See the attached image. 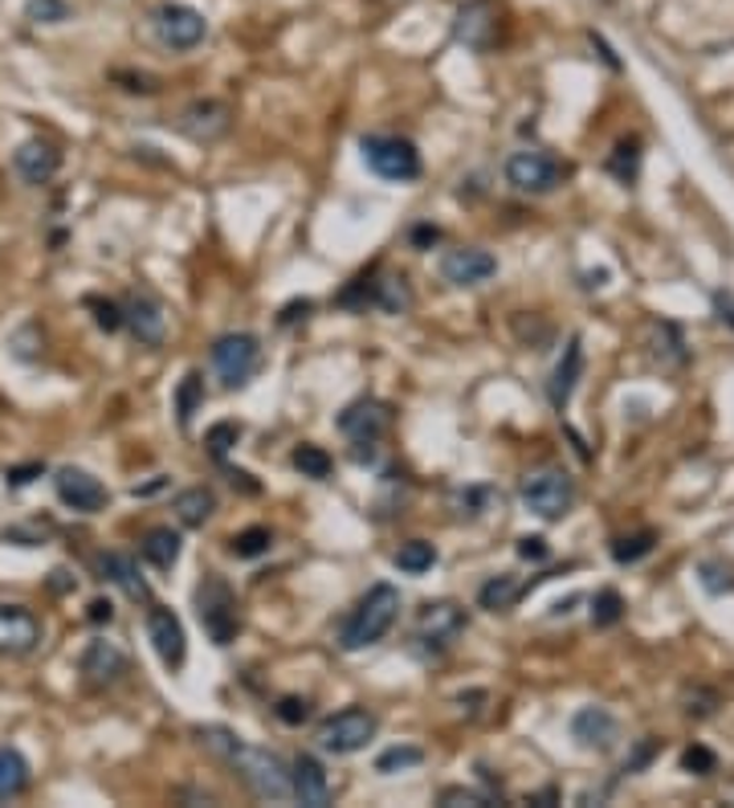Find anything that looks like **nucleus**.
<instances>
[{"label": "nucleus", "mask_w": 734, "mask_h": 808, "mask_svg": "<svg viewBox=\"0 0 734 808\" xmlns=\"http://www.w3.org/2000/svg\"><path fill=\"white\" fill-rule=\"evenodd\" d=\"M653 755H657V739H645V743H641V748H636L633 755H629V764H624V772H641V767H645L648 760H653Z\"/></svg>", "instance_id": "obj_47"}, {"label": "nucleus", "mask_w": 734, "mask_h": 808, "mask_svg": "<svg viewBox=\"0 0 734 808\" xmlns=\"http://www.w3.org/2000/svg\"><path fill=\"white\" fill-rule=\"evenodd\" d=\"M608 172L617 176L620 184H633L636 172H641V147L617 144V152H612V159H608Z\"/></svg>", "instance_id": "obj_36"}, {"label": "nucleus", "mask_w": 734, "mask_h": 808, "mask_svg": "<svg viewBox=\"0 0 734 808\" xmlns=\"http://www.w3.org/2000/svg\"><path fill=\"white\" fill-rule=\"evenodd\" d=\"M519 556L522 560H547V539H543V535H522Z\"/></svg>", "instance_id": "obj_46"}, {"label": "nucleus", "mask_w": 734, "mask_h": 808, "mask_svg": "<svg viewBox=\"0 0 734 808\" xmlns=\"http://www.w3.org/2000/svg\"><path fill=\"white\" fill-rule=\"evenodd\" d=\"M392 560H396V568H400V572H408V576H420V572H429L432 563H437V548H432V543H425V539H408V543H400V551H396Z\"/></svg>", "instance_id": "obj_30"}, {"label": "nucleus", "mask_w": 734, "mask_h": 808, "mask_svg": "<svg viewBox=\"0 0 734 808\" xmlns=\"http://www.w3.org/2000/svg\"><path fill=\"white\" fill-rule=\"evenodd\" d=\"M519 494H522V506H527L531 515L555 523L572 510V503H576V482H572L567 470H539V474H531L522 482Z\"/></svg>", "instance_id": "obj_6"}, {"label": "nucleus", "mask_w": 734, "mask_h": 808, "mask_svg": "<svg viewBox=\"0 0 734 808\" xmlns=\"http://www.w3.org/2000/svg\"><path fill=\"white\" fill-rule=\"evenodd\" d=\"M70 0H30L25 4V21L33 25H61V21H70Z\"/></svg>", "instance_id": "obj_35"}, {"label": "nucleus", "mask_w": 734, "mask_h": 808, "mask_svg": "<svg viewBox=\"0 0 734 808\" xmlns=\"http://www.w3.org/2000/svg\"><path fill=\"white\" fill-rule=\"evenodd\" d=\"M274 710H278V719L286 722V727H303V722L310 719V703H306V698H294V694H290V698H282Z\"/></svg>", "instance_id": "obj_43"}, {"label": "nucleus", "mask_w": 734, "mask_h": 808, "mask_svg": "<svg viewBox=\"0 0 734 808\" xmlns=\"http://www.w3.org/2000/svg\"><path fill=\"white\" fill-rule=\"evenodd\" d=\"M176 519L184 523V527H204V523L213 519V510H216V498L213 491H204V486H192V491H180L176 494Z\"/></svg>", "instance_id": "obj_27"}, {"label": "nucleus", "mask_w": 734, "mask_h": 808, "mask_svg": "<svg viewBox=\"0 0 734 808\" xmlns=\"http://www.w3.org/2000/svg\"><path fill=\"white\" fill-rule=\"evenodd\" d=\"M87 306L94 311V323H99V332L115 335L127 318H123V306L118 303H106V299H87Z\"/></svg>", "instance_id": "obj_39"}, {"label": "nucleus", "mask_w": 734, "mask_h": 808, "mask_svg": "<svg viewBox=\"0 0 734 808\" xmlns=\"http://www.w3.org/2000/svg\"><path fill=\"white\" fill-rule=\"evenodd\" d=\"M653 543H657V535H653V531L620 535L617 543H612V560H617V563H636V560H645L648 551H653Z\"/></svg>", "instance_id": "obj_33"}, {"label": "nucleus", "mask_w": 734, "mask_h": 808, "mask_svg": "<svg viewBox=\"0 0 734 808\" xmlns=\"http://www.w3.org/2000/svg\"><path fill=\"white\" fill-rule=\"evenodd\" d=\"M30 788V760L16 748H0V800H16Z\"/></svg>", "instance_id": "obj_26"}, {"label": "nucleus", "mask_w": 734, "mask_h": 808, "mask_svg": "<svg viewBox=\"0 0 734 808\" xmlns=\"http://www.w3.org/2000/svg\"><path fill=\"white\" fill-rule=\"evenodd\" d=\"M441 805L445 808H477V805H489V800L482 793H474V788H445V793H441Z\"/></svg>", "instance_id": "obj_44"}, {"label": "nucleus", "mask_w": 734, "mask_h": 808, "mask_svg": "<svg viewBox=\"0 0 734 808\" xmlns=\"http://www.w3.org/2000/svg\"><path fill=\"white\" fill-rule=\"evenodd\" d=\"M196 739L213 755H221L229 767H237V776L253 788V796H261V800H290V767L278 760L274 751L249 748L241 736H233L229 727H196Z\"/></svg>", "instance_id": "obj_1"}, {"label": "nucleus", "mask_w": 734, "mask_h": 808, "mask_svg": "<svg viewBox=\"0 0 734 808\" xmlns=\"http://www.w3.org/2000/svg\"><path fill=\"white\" fill-rule=\"evenodd\" d=\"M498 274V261L494 254L477 246H465V249H449L445 258H441V278H445L449 287H482L489 278Z\"/></svg>", "instance_id": "obj_15"}, {"label": "nucleus", "mask_w": 734, "mask_h": 808, "mask_svg": "<svg viewBox=\"0 0 734 808\" xmlns=\"http://www.w3.org/2000/svg\"><path fill=\"white\" fill-rule=\"evenodd\" d=\"M714 306H719L722 323H734V299L731 294H714Z\"/></svg>", "instance_id": "obj_50"}, {"label": "nucleus", "mask_w": 734, "mask_h": 808, "mask_svg": "<svg viewBox=\"0 0 734 808\" xmlns=\"http://www.w3.org/2000/svg\"><path fill=\"white\" fill-rule=\"evenodd\" d=\"M147 637H151L159 662L168 665V670H180V665H184L188 637H184V625H180V617H176L172 608H163V605L147 608Z\"/></svg>", "instance_id": "obj_13"}, {"label": "nucleus", "mask_w": 734, "mask_h": 808, "mask_svg": "<svg viewBox=\"0 0 734 808\" xmlns=\"http://www.w3.org/2000/svg\"><path fill=\"white\" fill-rule=\"evenodd\" d=\"M229 548L237 560H261L266 551L274 548V535H270V527H245L241 535H233Z\"/></svg>", "instance_id": "obj_32"}, {"label": "nucleus", "mask_w": 734, "mask_h": 808, "mask_svg": "<svg viewBox=\"0 0 734 808\" xmlns=\"http://www.w3.org/2000/svg\"><path fill=\"white\" fill-rule=\"evenodd\" d=\"M237 441H241V425H233V420H221V425H213V429H208V437H204V446H208V453H213L216 462H225V453H229Z\"/></svg>", "instance_id": "obj_37"}, {"label": "nucleus", "mask_w": 734, "mask_h": 808, "mask_svg": "<svg viewBox=\"0 0 734 808\" xmlns=\"http://www.w3.org/2000/svg\"><path fill=\"white\" fill-rule=\"evenodd\" d=\"M290 796L306 808H327L331 805V779H327V767L318 764L315 755H298L290 764Z\"/></svg>", "instance_id": "obj_17"}, {"label": "nucleus", "mask_w": 734, "mask_h": 808, "mask_svg": "<svg viewBox=\"0 0 734 808\" xmlns=\"http://www.w3.org/2000/svg\"><path fill=\"white\" fill-rule=\"evenodd\" d=\"M213 368H216V375L225 380V389H241V384H249L253 372L261 368L258 335H249V332L221 335V339L213 344Z\"/></svg>", "instance_id": "obj_7"}, {"label": "nucleus", "mask_w": 734, "mask_h": 808, "mask_svg": "<svg viewBox=\"0 0 734 808\" xmlns=\"http://www.w3.org/2000/svg\"><path fill=\"white\" fill-rule=\"evenodd\" d=\"M388 420H392L388 404L363 396V401L347 404L343 413H339V434L351 437L355 446H375L384 437V429H388Z\"/></svg>", "instance_id": "obj_14"}, {"label": "nucleus", "mask_w": 734, "mask_h": 808, "mask_svg": "<svg viewBox=\"0 0 734 808\" xmlns=\"http://www.w3.org/2000/svg\"><path fill=\"white\" fill-rule=\"evenodd\" d=\"M123 318H127V327L135 332V339L147 347H159L163 344V335H168V315H163V306H159L151 294H135V299L123 306Z\"/></svg>", "instance_id": "obj_19"}, {"label": "nucleus", "mask_w": 734, "mask_h": 808, "mask_svg": "<svg viewBox=\"0 0 734 808\" xmlns=\"http://www.w3.org/2000/svg\"><path fill=\"white\" fill-rule=\"evenodd\" d=\"M290 465H294V470H298L303 478H315V482L331 478V453H327V449H318V446H310V441L290 453Z\"/></svg>", "instance_id": "obj_31"}, {"label": "nucleus", "mask_w": 734, "mask_h": 808, "mask_svg": "<svg viewBox=\"0 0 734 808\" xmlns=\"http://www.w3.org/2000/svg\"><path fill=\"white\" fill-rule=\"evenodd\" d=\"M617 736H620V727L605 707H584L576 719H572V739L588 751H608L617 743Z\"/></svg>", "instance_id": "obj_22"}, {"label": "nucleus", "mask_w": 734, "mask_h": 808, "mask_svg": "<svg viewBox=\"0 0 734 808\" xmlns=\"http://www.w3.org/2000/svg\"><path fill=\"white\" fill-rule=\"evenodd\" d=\"M54 491L78 515H99L111 503V491L90 470H78V465H61L58 474H54Z\"/></svg>", "instance_id": "obj_10"}, {"label": "nucleus", "mask_w": 734, "mask_h": 808, "mask_svg": "<svg viewBox=\"0 0 734 808\" xmlns=\"http://www.w3.org/2000/svg\"><path fill=\"white\" fill-rule=\"evenodd\" d=\"M363 164L372 168L380 180H396V184H408L420 176V152L400 135H363L360 139Z\"/></svg>", "instance_id": "obj_4"}, {"label": "nucleus", "mask_w": 734, "mask_h": 808, "mask_svg": "<svg viewBox=\"0 0 734 808\" xmlns=\"http://www.w3.org/2000/svg\"><path fill=\"white\" fill-rule=\"evenodd\" d=\"M163 486H168V478H156V482H151V486H135V498H144V494H156V491H163Z\"/></svg>", "instance_id": "obj_52"}, {"label": "nucleus", "mask_w": 734, "mask_h": 808, "mask_svg": "<svg viewBox=\"0 0 734 808\" xmlns=\"http://www.w3.org/2000/svg\"><path fill=\"white\" fill-rule=\"evenodd\" d=\"M375 715L363 707H347L339 710V715H331V719L318 722V748L327 751V755H355V751H363L368 743L375 739Z\"/></svg>", "instance_id": "obj_5"}, {"label": "nucleus", "mask_w": 734, "mask_h": 808, "mask_svg": "<svg viewBox=\"0 0 734 808\" xmlns=\"http://www.w3.org/2000/svg\"><path fill=\"white\" fill-rule=\"evenodd\" d=\"M400 617V592L392 584H372V588L360 596V605L351 608V617L339 629V650L343 653H360L375 641H384L388 629Z\"/></svg>", "instance_id": "obj_2"}, {"label": "nucleus", "mask_w": 734, "mask_h": 808, "mask_svg": "<svg viewBox=\"0 0 734 808\" xmlns=\"http://www.w3.org/2000/svg\"><path fill=\"white\" fill-rule=\"evenodd\" d=\"M111 617H115V605H111V601H94V605H90V621L94 625H111Z\"/></svg>", "instance_id": "obj_49"}, {"label": "nucleus", "mask_w": 734, "mask_h": 808, "mask_svg": "<svg viewBox=\"0 0 734 808\" xmlns=\"http://www.w3.org/2000/svg\"><path fill=\"white\" fill-rule=\"evenodd\" d=\"M420 760H425V751L420 748H388L380 760H375V772L392 776V772H400V767H417Z\"/></svg>", "instance_id": "obj_38"}, {"label": "nucleus", "mask_w": 734, "mask_h": 808, "mask_svg": "<svg viewBox=\"0 0 734 808\" xmlns=\"http://www.w3.org/2000/svg\"><path fill=\"white\" fill-rule=\"evenodd\" d=\"M681 767L693 772V776H710V772L719 767V755H714L710 748H702V743H693V748L681 751Z\"/></svg>", "instance_id": "obj_40"}, {"label": "nucleus", "mask_w": 734, "mask_h": 808, "mask_svg": "<svg viewBox=\"0 0 734 808\" xmlns=\"http://www.w3.org/2000/svg\"><path fill=\"white\" fill-rule=\"evenodd\" d=\"M306 311H310V303H306V299H303V303H290L286 311H282V323H294V318H303Z\"/></svg>", "instance_id": "obj_51"}, {"label": "nucleus", "mask_w": 734, "mask_h": 808, "mask_svg": "<svg viewBox=\"0 0 734 808\" xmlns=\"http://www.w3.org/2000/svg\"><path fill=\"white\" fill-rule=\"evenodd\" d=\"M624 617V596L617 588H605L596 592V601H591V625L596 629H608V625H617Z\"/></svg>", "instance_id": "obj_34"}, {"label": "nucleus", "mask_w": 734, "mask_h": 808, "mask_svg": "<svg viewBox=\"0 0 734 808\" xmlns=\"http://www.w3.org/2000/svg\"><path fill=\"white\" fill-rule=\"evenodd\" d=\"M45 535H49V527H37V523H33V527H4L0 539H4V543H16V548H37Z\"/></svg>", "instance_id": "obj_42"}, {"label": "nucleus", "mask_w": 734, "mask_h": 808, "mask_svg": "<svg viewBox=\"0 0 734 808\" xmlns=\"http://www.w3.org/2000/svg\"><path fill=\"white\" fill-rule=\"evenodd\" d=\"M196 617H201L204 633L213 637V646H229L237 629H241V613H237V592L229 588V580L208 572L196 584Z\"/></svg>", "instance_id": "obj_3"}, {"label": "nucleus", "mask_w": 734, "mask_h": 808, "mask_svg": "<svg viewBox=\"0 0 734 808\" xmlns=\"http://www.w3.org/2000/svg\"><path fill=\"white\" fill-rule=\"evenodd\" d=\"M37 646H42V621L30 608L0 605V653L21 658V653H33Z\"/></svg>", "instance_id": "obj_16"}, {"label": "nucleus", "mask_w": 734, "mask_h": 808, "mask_svg": "<svg viewBox=\"0 0 734 808\" xmlns=\"http://www.w3.org/2000/svg\"><path fill=\"white\" fill-rule=\"evenodd\" d=\"M127 674V653L111 646V641H90L87 653H82V678L90 686H111Z\"/></svg>", "instance_id": "obj_21"}, {"label": "nucleus", "mask_w": 734, "mask_h": 808, "mask_svg": "<svg viewBox=\"0 0 734 808\" xmlns=\"http://www.w3.org/2000/svg\"><path fill=\"white\" fill-rule=\"evenodd\" d=\"M465 629V613L453 601H437V605L420 608L417 621V641L425 646V653H445Z\"/></svg>", "instance_id": "obj_11"}, {"label": "nucleus", "mask_w": 734, "mask_h": 808, "mask_svg": "<svg viewBox=\"0 0 734 808\" xmlns=\"http://www.w3.org/2000/svg\"><path fill=\"white\" fill-rule=\"evenodd\" d=\"M437 242H441V229H437V225H417V229H413V246L417 249H429V246H437Z\"/></svg>", "instance_id": "obj_48"}, {"label": "nucleus", "mask_w": 734, "mask_h": 808, "mask_svg": "<svg viewBox=\"0 0 734 808\" xmlns=\"http://www.w3.org/2000/svg\"><path fill=\"white\" fill-rule=\"evenodd\" d=\"M519 596H522V584L510 572H502V576H489L477 588V605L486 608V613H506V608H515Z\"/></svg>", "instance_id": "obj_28"}, {"label": "nucleus", "mask_w": 734, "mask_h": 808, "mask_svg": "<svg viewBox=\"0 0 734 808\" xmlns=\"http://www.w3.org/2000/svg\"><path fill=\"white\" fill-rule=\"evenodd\" d=\"M494 33H498V4H494V0H470V4H461L458 16H453V37H458L465 49L486 54L489 45H494Z\"/></svg>", "instance_id": "obj_12"}, {"label": "nucleus", "mask_w": 734, "mask_h": 808, "mask_svg": "<svg viewBox=\"0 0 734 808\" xmlns=\"http://www.w3.org/2000/svg\"><path fill=\"white\" fill-rule=\"evenodd\" d=\"M13 168L25 184H49L61 168V152L54 144H42V139H30V144L16 147Z\"/></svg>", "instance_id": "obj_18"}, {"label": "nucleus", "mask_w": 734, "mask_h": 808, "mask_svg": "<svg viewBox=\"0 0 734 808\" xmlns=\"http://www.w3.org/2000/svg\"><path fill=\"white\" fill-rule=\"evenodd\" d=\"M139 551H144V560L151 563V568H159V572H172L176 563H180L184 539H180V531H172V527H151V531L144 535Z\"/></svg>", "instance_id": "obj_25"}, {"label": "nucleus", "mask_w": 734, "mask_h": 808, "mask_svg": "<svg viewBox=\"0 0 734 808\" xmlns=\"http://www.w3.org/2000/svg\"><path fill=\"white\" fill-rule=\"evenodd\" d=\"M42 474V462H30V465H13V470H4V482L13 486V491H21V486H30L33 478Z\"/></svg>", "instance_id": "obj_45"}, {"label": "nucleus", "mask_w": 734, "mask_h": 808, "mask_svg": "<svg viewBox=\"0 0 734 808\" xmlns=\"http://www.w3.org/2000/svg\"><path fill=\"white\" fill-rule=\"evenodd\" d=\"M579 375H584V344H579V335H572L567 347H563L560 363H555V372H551V384H547V396L560 413L567 408V401H572Z\"/></svg>", "instance_id": "obj_23"}, {"label": "nucleus", "mask_w": 734, "mask_h": 808, "mask_svg": "<svg viewBox=\"0 0 734 808\" xmlns=\"http://www.w3.org/2000/svg\"><path fill=\"white\" fill-rule=\"evenodd\" d=\"M94 563H99V576L118 584L131 601H151V588H147V580L139 576V563L131 560V556H123V551H102Z\"/></svg>", "instance_id": "obj_24"}, {"label": "nucleus", "mask_w": 734, "mask_h": 808, "mask_svg": "<svg viewBox=\"0 0 734 808\" xmlns=\"http://www.w3.org/2000/svg\"><path fill=\"white\" fill-rule=\"evenodd\" d=\"M563 176H567V168L555 164L551 156H543V152H515V156L506 159V180L519 188V192H531V197L555 192L563 184Z\"/></svg>", "instance_id": "obj_9"}, {"label": "nucleus", "mask_w": 734, "mask_h": 808, "mask_svg": "<svg viewBox=\"0 0 734 808\" xmlns=\"http://www.w3.org/2000/svg\"><path fill=\"white\" fill-rule=\"evenodd\" d=\"M151 33H156V42L163 49H176V54H184V49H196L204 42V33H208V21H204L201 9H192V4H159L156 13H151Z\"/></svg>", "instance_id": "obj_8"}, {"label": "nucleus", "mask_w": 734, "mask_h": 808, "mask_svg": "<svg viewBox=\"0 0 734 808\" xmlns=\"http://www.w3.org/2000/svg\"><path fill=\"white\" fill-rule=\"evenodd\" d=\"M204 404V380L201 372H188L180 380V389H176V420H180V429H192V417L201 413Z\"/></svg>", "instance_id": "obj_29"}, {"label": "nucleus", "mask_w": 734, "mask_h": 808, "mask_svg": "<svg viewBox=\"0 0 734 808\" xmlns=\"http://www.w3.org/2000/svg\"><path fill=\"white\" fill-rule=\"evenodd\" d=\"M180 127H184V135H192L196 144H213V139H221V135L229 131V106L216 99L192 102L184 111V119H180Z\"/></svg>", "instance_id": "obj_20"}, {"label": "nucleus", "mask_w": 734, "mask_h": 808, "mask_svg": "<svg viewBox=\"0 0 734 808\" xmlns=\"http://www.w3.org/2000/svg\"><path fill=\"white\" fill-rule=\"evenodd\" d=\"M698 572H702L705 592H731V588H734V572H731V568H726V563L705 560L702 568H698Z\"/></svg>", "instance_id": "obj_41"}]
</instances>
